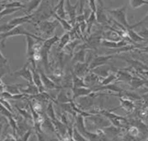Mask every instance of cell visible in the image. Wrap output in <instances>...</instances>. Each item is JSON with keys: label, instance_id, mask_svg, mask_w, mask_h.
Here are the masks:
<instances>
[{"label": "cell", "instance_id": "obj_44", "mask_svg": "<svg viewBox=\"0 0 148 141\" xmlns=\"http://www.w3.org/2000/svg\"><path fill=\"white\" fill-rule=\"evenodd\" d=\"M16 141H22V140L19 136H17L16 137Z\"/></svg>", "mask_w": 148, "mask_h": 141}, {"label": "cell", "instance_id": "obj_7", "mask_svg": "<svg viewBox=\"0 0 148 141\" xmlns=\"http://www.w3.org/2000/svg\"><path fill=\"white\" fill-rule=\"evenodd\" d=\"M33 15H27L24 16H21L19 17H16L9 20L7 22L9 24L16 27L19 25H22V24L25 23H31L32 21Z\"/></svg>", "mask_w": 148, "mask_h": 141}, {"label": "cell", "instance_id": "obj_40", "mask_svg": "<svg viewBox=\"0 0 148 141\" xmlns=\"http://www.w3.org/2000/svg\"><path fill=\"white\" fill-rule=\"evenodd\" d=\"M88 6L91 10V12L96 13L97 12V6L95 3V1H88Z\"/></svg>", "mask_w": 148, "mask_h": 141}, {"label": "cell", "instance_id": "obj_24", "mask_svg": "<svg viewBox=\"0 0 148 141\" xmlns=\"http://www.w3.org/2000/svg\"><path fill=\"white\" fill-rule=\"evenodd\" d=\"M70 39V34L68 32L64 34L60 38L58 46V49L61 50L64 49L68 44Z\"/></svg>", "mask_w": 148, "mask_h": 141}, {"label": "cell", "instance_id": "obj_22", "mask_svg": "<svg viewBox=\"0 0 148 141\" xmlns=\"http://www.w3.org/2000/svg\"><path fill=\"white\" fill-rule=\"evenodd\" d=\"M60 41V38H58V36H53L52 37H50L43 41V45H42V47L43 48H45L48 50H50L51 46L57 42Z\"/></svg>", "mask_w": 148, "mask_h": 141}, {"label": "cell", "instance_id": "obj_34", "mask_svg": "<svg viewBox=\"0 0 148 141\" xmlns=\"http://www.w3.org/2000/svg\"><path fill=\"white\" fill-rule=\"evenodd\" d=\"M145 83V82L141 79H139L138 78H132L131 81H130V84L131 85V86L135 88H137L138 87H139L140 86L142 85L143 84Z\"/></svg>", "mask_w": 148, "mask_h": 141}, {"label": "cell", "instance_id": "obj_37", "mask_svg": "<svg viewBox=\"0 0 148 141\" xmlns=\"http://www.w3.org/2000/svg\"><path fill=\"white\" fill-rule=\"evenodd\" d=\"M1 105L3 106L5 108H6L7 110H8L9 111H10L11 113L13 112V110H12V107L10 105V104L6 100V99H1Z\"/></svg>", "mask_w": 148, "mask_h": 141}, {"label": "cell", "instance_id": "obj_10", "mask_svg": "<svg viewBox=\"0 0 148 141\" xmlns=\"http://www.w3.org/2000/svg\"><path fill=\"white\" fill-rule=\"evenodd\" d=\"M38 71L40 75L42 81L45 88L49 89H55L60 88V87L57 86L50 78L46 76V74L41 70H39Z\"/></svg>", "mask_w": 148, "mask_h": 141}, {"label": "cell", "instance_id": "obj_9", "mask_svg": "<svg viewBox=\"0 0 148 141\" xmlns=\"http://www.w3.org/2000/svg\"><path fill=\"white\" fill-rule=\"evenodd\" d=\"M89 66L88 63H76L74 67V74L80 78L83 77L85 73L89 71Z\"/></svg>", "mask_w": 148, "mask_h": 141}, {"label": "cell", "instance_id": "obj_23", "mask_svg": "<svg viewBox=\"0 0 148 141\" xmlns=\"http://www.w3.org/2000/svg\"><path fill=\"white\" fill-rule=\"evenodd\" d=\"M102 7V6L101 5H99L98 8L97 9L96 17H97V20H98V22L103 23L106 22L108 20H107L106 14Z\"/></svg>", "mask_w": 148, "mask_h": 141}, {"label": "cell", "instance_id": "obj_32", "mask_svg": "<svg viewBox=\"0 0 148 141\" xmlns=\"http://www.w3.org/2000/svg\"><path fill=\"white\" fill-rule=\"evenodd\" d=\"M57 100L59 102L64 104V103H68L72 102V100L71 99H69L67 95L64 92H61L60 94L58 95Z\"/></svg>", "mask_w": 148, "mask_h": 141}, {"label": "cell", "instance_id": "obj_4", "mask_svg": "<svg viewBox=\"0 0 148 141\" xmlns=\"http://www.w3.org/2000/svg\"><path fill=\"white\" fill-rule=\"evenodd\" d=\"M29 62H27L25 64L18 70L14 72L12 75L16 77H20L27 80L28 83H33L32 74L31 70L28 67Z\"/></svg>", "mask_w": 148, "mask_h": 141}, {"label": "cell", "instance_id": "obj_35", "mask_svg": "<svg viewBox=\"0 0 148 141\" xmlns=\"http://www.w3.org/2000/svg\"><path fill=\"white\" fill-rule=\"evenodd\" d=\"M141 138L132 136L128 132H127V133H125L123 138V141H141Z\"/></svg>", "mask_w": 148, "mask_h": 141}, {"label": "cell", "instance_id": "obj_6", "mask_svg": "<svg viewBox=\"0 0 148 141\" xmlns=\"http://www.w3.org/2000/svg\"><path fill=\"white\" fill-rule=\"evenodd\" d=\"M72 99H75L78 97L90 95L92 92V90L90 88H88V87L73 88L72 89Z\"/></svg>", "mask_w": 148, "mask_h": 141}, {"label": "cell", "instance_id": "obj_16", "mask_svg": "<svg viewBox=\"0 0 148 141\" xmlns=\"http://www.w3.org/2000/svg\"><path fill=\"white\" fill-rule=\"evenodd\" d=\"M109 70V66L103 65V66L95 68L94 69L92 70L91 71H92V73H94L97 75L103 77L105 78L109 75L108 73Z\"/></svg>", "mask_w": 148, "mask_h": 141}, {"label": "cell", "instance_id": "obj_5", "mask_svg": "<svg viewBox=\"0 0 148 141\" xmlns=\"http://www.w3.org/2000/svg\"><path fill=\"white\" fill-rule=\"evenodd\" d=\"M113 55H108V56H99L94 58L90 63L89 70H92L96 67L105 65L108 63V60L113 57Z\"/></svg>", "mask_w": 148, "mask_h": 141}, {"label": "cell", "instance_id": "obj_26", "mask_svg": "<svg viewBox=\"0 0 148 141\" xmlns=\"http://www.w3.org/2000/svg\"><path fill=\"white\" fill-rule=\"evenodd\" d=\"M130 6L134 9H138L145 5H148V1L146 0H130L129 1Z\"/></svg>", "mask_w": 148, "mask_h": 141}, {"label": "cell", "instance_id": "obj_21", "mask_svg": "<svg viewBox=\"0 0 148 141\" xmlns=\"http://www.w3.org/2000/svg\"><path fill=\"white\" fill-rule=\"evenodd\" d=\"M127 34L129 38L135 42H140L145 41V39L141 37L139 34L135 31L133 29L127 30Z\"/></svg>", "mask_w": 148, "mask_h": 141}, {"label": "cell", "instance_id": "obj_27", "mask_svg": "<svg viewBox=\"0 0 148 141\" xmlns=\"http://www.w3.org/2000/svg\"><path fill=\"white\" fill-rule=\"evenodd\" d=\"M53 16L55 17L56 19L58 20V21L59 22L60 24H61V26L62 27V28L65 30L66 31H70L72 30V24H71L69 22H68L67 20L65 19H61L60 17H59L58 16H57L56 14H54L53 13Z\"/></svg>", "mask_w": 148, "mask_h": 141}, {"label": "cell", "instance_id": "obj_30", "mask_svg": "<svg viewBox=\"0 0 148 141\" xmlns=\"http://www.w3.org/2000/svg\"><path fill=\"white\" fill-rule=\"evenodd\" d=\"M22 8H5L1 10V18H2L4 16H6L7 15H11L17 11H18L19 10H20Z\"/></svg>", "mask_w": 148, "mask_h": 141}, {"label": "cell", "instance_id": "obj_41", "mask_svg": "<svg viewBox=\"0 0 148 141\" xmlns=\"http://www.w3.org/2000/svg\"><path fill=\"white\" fill-rule=\"evenodd\" d=\"M1 141H16V138L12 135H7Z\"/></svg>", "mask_w": 148, "mask_h": 141}, {"label": "cell", "instance_id": "obj_17", "mask_svg": "<svg viewBox=\"0 0 148 141\" xmlns=\"http://www.w3.org/2000/svg\"><path fill=\"white\" fill-rule=\"evenodd\" d=\"M0 68H1V78L3 77V75H5L6 74L9 73L10 72L9 65L8 63V60L3 55L2 52H1Z\"/></svg>", "mask_w": 148, "mask_h": 141}, {"label": "cell", "instance_id": "obj_12", "mask_svg": "<svg viewBox=\"0 0 148 141\" xmlns=\"http://www.w3.org/2000/svg\"><path fill=\"white\" fill-rule=\"evenodd\" d=\"M65 2L64 1H61L58 2V3L56 5V8H54L53 12L54 14H56L57 16L59 17L68 20L67 19V13L65 10Z\"/></svg>", "mask_w": 148, "mask_h": 141}, {"label": "cell", "instance_id": "obj_46", "mask_svg": "<svg viewBox=\"0 0 148 141\" xmlns=\"http://www.w3.org/2000/svg\"><path fill=\"white\" fill-rule=\"evenodd\" d=\"M31 141H32V140H31Z\"/></svg>", "mask_w": 148, "mask_h": 141}, {"label": "cell", "instance_id": "obj_45", "mask_svg": "<svg viewBox=\"0 0 148 141\" xmlns=\"http://www.w3.org/2000/svg\"><path fill=\"white\" fill-rule=\"evenodd\" d=\"M146 141H148V136H147V139H146Z\"/></svg>", "mask_w": 148, "mask_h": 141}, {"label": "cell", "instance_id": "obj_36", "mask_svg": "<svg viewBox=\"0 0 148 141\" xmlns=\"http://www.w3.org/2000/svg\"><path fill=\"white\" fill-rule=\"evenodd\" d=\"M147 21H148V12H147V13L146 14V15H145V17H144L142 20H140L139 21H138V23H135V24H133V25H131V29H133V28H135V27H138V26H141L142 24H143V23L147 22Z\"/></svg>", "mask_w": 148, "mask_h": 141}, {"label": "cell", "instance_id": "obj_1", "mask_svg": "<svg viewBox=\"0 0 148 141\" xmlns=\"http://www.w3.org/2000/svg\"><path fill=\"white\" fill-rule=\"evenodd\" d=\"M109 14L122 27L126 30L131 29V26L127 19V6L124 5L121 7L117 8L108 10Z\"/></svg>", "mask_w": 148, "mask_h": 141}, {"label": "cell", "instance_id": "obj_19", "mask_svg": "<svg viewBox=\"0 0 148 141\" xmlns=\"http://www.w3.org/2000/svg\"><path fill=\"white\" fill-rule=\"evenodd\" d=\"M42 1H30L27 4H25L26 13L27 15H31L32 12L39 7V5L42 3Z\"/></svg>", "mask_w": 148, "mask_h": 141}, {"label": "cell", "instance_id": "obj_42", "mask_svg": "<svg viewBox=\"0 0 148 141\" xmlns=\"http://www.w3.org/2000/svg\"><path fill=\"white\" fill-rule=\"evenodd\" d=\"M36 134L38 138V141H45V139L44 136L42 134V132H36Z\"/></svg>", "mask_w": 148, "mask_h": 141}, {"label": "cell", "instance_id": "obj_20", "mask_svg": "<svg viewBox=\"0 0 148 141\" xmlns=\"http://www.w3.org/2000/svg\"><path fill=\"white\" fill-rule=\"evenodd\" d=\"M20 89H21V86L20 84H13V85H5V88L4 91H6L12 95H16L21 93Z\"/></svg>", "mask_w": 148, "mask_h": 141}, {"label": "cell", "instance_id": "obj_15", "mask_svg": "<svg viewBox=\"0 0 148 141\" xmlns=\"http://www.w3.org/2000/svg\"><path fill=\"white\" fill-rule=\"evenodd\" d=\"M21 93L25 95H35L39 93V91L37 86L34 83H28L27 88L24 89L21 88L20 89Z\"/></svg>", "mask_w": 148, "mask_h": 141}, {"label": "cell", "instance_id": "obj_18", "mask_svg": "<svg viewBox=\"0 0 148 141\" xmlns=\"http://www.w3.org/2000/svg\"><path fill=\"white\" fill-rule=\"evenodd\" d=\"M120 101L121 103V107L123 108L125 111L128 112H131L134 110L135 105L131 100L124 98H120Z\"/></svg>", "mask_w": 148, "mask_h": 141}, {"label": "cell", "instance_id": "obj_33", "mask_svg": "<svg viewBox=\"0 0 148 141\" xmlns=\"http://www.w3.org/2000/svg\"><path fill=\"white\" fill-rule=\"evenodd\" d=\"M117 75L115 74H109L107 77L105 78L101 82V85L103 86H105V85H108L110 84V82H112V81L117 79Z\"/></svg>", "mask_w": 148, "mask_h": 141}, {"label": "cell", "instance_id": "obj_8", "mask_svg": "<svg viewBox=\"0 0 148 141\" xmlns=\"http://www.w3.org/2000/svg\"><path fill=\"white\" fill-rule=\"evenodd\" d=\"M65 2V8L66 13L69 17V20H70L72 24L73 25L76 20V13L77 3L75 6H73L70 3V2L69 1H66Z\"/></svg>", "mask_w": 148, "mask_h": 141}, {"label": "cell", "instance_id": "obj_28", "mask_svg": "<svg viewBox=\"0 0 148 141\" xmlns=\"http://www.w3.org/2000/svg\"><path fill=\"white\" fill-rule=\"evenodd\" d=\"M73 88L87 87L86 84L84 83V79L76 76L75 74L73 75Z\"/></svg>", "mask_w": 148, "mask_h": 141}, {"label": "cell", "instance_id": "obj_39", "mask_svg": "<svg viewBox=\"0 0 148 141\" xmlns=\"http://www.w3.org/2000/svg\"><path fill=\"white\" fill-rule=\"evenodd\" d=\"M31 134H32V131L31 129H29L21 137H20V138L21 139L22 141H28Z\"/></svg>", "mask_w": 148, "mask_h": 141}, {"label": "cell", "instance_id": "obj_31", "mask_svg": "<svg viewBox=\"0 0 148 141\" xmlns=\"http://www.w3.org/2000/svg\"><path fill=\"white\" fill-rule=\"evenodd\" d=\"M72 137L75 141H89L85 137H84L82 134H80L77 131V130L75 127H74V128L73 129Z\"/></svg>", "mask_w": 148, "mask_h": 141}, {"label": "cell", "instance_id": "obj_3", "mask_svg": "<svg viewBox=\"0 0 148 141\" xmlns=\"http://www.w3.org/2000/svg\"><path fill=\"white\" fill-rule=\"evenodd\" d=\"M57 20H54L52 21H42L38 23V27L42 32L47 35H51L54 32L56 27L59 24Z\"/></svg>", "mask_w": 148, "mask_h": 141}, {"label": "cell", "instance_id": "obj_13", "mask_svg": "<svg viewBox=\"0 0 148 141\" xmlns=\"http://www.w3.org/2000/svg\"><path fill=\"white\" fill-rule=\"evenodd\" d=\"M32 74V80L33 83L37 86L39 89V92L42 93L44 91V86L43 85L40 75L38 71H36L35 69L32 68H31Z\"/></svg>", "mask_w": 148, "mask_h": 141}, {"label": "cell", "instance_id": "obj_14", "mask_svg": "<svg viewBox=\"0 0 148 141\" xmlns=\"http://www.w3.org/2000/svg\"><path fill=\"white\" fill-rule=\"evenodd\" d=\"M89 117H88V118H90L96 126H98L99 128L103 129L105 128L110 126V122L103 118L97 115L93 116L92 115H91Z\"/></svg>", "mask_w": 148, "mask_h": 141}, {"label": "cell", "instance_id": "obj_43", "mask_svg": "<svg viewBox=\"0 0 148 141\" xmlns=\"http://www.w3.org/2000/svg\"><path fill=\"white\" fill-rule=\"evenodd\" d=\"M140 49H141L140 52H143V53H148V46L142 47Z\"/></svg>", "mask_w": 148, "mask_h": 141}, {"label": "cell", "instance_id": "obj_29", "mask_svg": "<svg viewBox=\"0 0 148 141\" xmlns=\"http://www.w3.org/2000/svg\"><path fill=\"white\" fill-rule=\"evenodd\" d=\"M46 114L48 118H49L52 121H54L57 119L56 117V114L54 112L52 102H50L48 104L47 107L46 109Z\"/></svg>", "mask_w": 148, "mask_h": 141}, {"label": "cell", "instance_id": "obj_11", "mask_svg": "<svg viewBox=\"0 0 148 141\" xmlns=\"http://www.w3.org/2000/svg\"><path fill=\"white\" fill-rule=\"evenodd\" d=\"M101 45L109 48H118L125 46L127 45V42L124 40H121L119 41H112L104 39L101 41Z\"/></svg>", "mask_w": 148, "mask_h": 141}, {"label": "cell", "instance_id": "obj_25", "mask_svg": "<svg viewBox=\"0 0 148 141\" xmlns=\"http://www.w3.org/2000/svg\"><path fill=\"white\" fill-rule=\"evenodd\" d=\"M85 56H86V50L83 49V48H82L79 51L75 53L73 60L74 62L84 63Z\"/></svg>", "mask_w": 148, "mask_h": 141}, {"label": "cell", "instance_id": "obj_38", "mask_svg": "<svg viewBox=\"0 0 148 141\" xmlns=\"http://www.w3.org/2000/svg\"><path fill=\"white\" fill-rule=\"evenodd\" d=\"M139 35L142 37L143 39H148V28H144L142 29L140 31L138 32Z\"/></svg>", "mask_w": 148, "mask_h": 141}, {"label": "cell", "instance_id": "obj_2", "mask_svg": "<svg viewBox=\"0 0 148 141\" xmlns=\"http://www.w3.org/2000/svg\"><path fill=\"white\" fill-rule=\"evenodd\" d=\"M24 35L25 37L29 36L34 38L35 39H37L38 41H45L43 38L35 35L34 34H32L29 32L25 28V27L22 25H19L14 28H13L12 30H11L10 31L6 32V33H1V45L2 46L5 42V39H6L8 37H11L13 36H17V35Z\"/></svg>", "mask_w": 148, "mask_h": 141}]
</instances>
